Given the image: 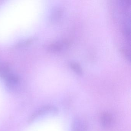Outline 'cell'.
I'll use <instances>...</instances> for the list:
<instances>
[{
    "mask_svg": "<svg viewBox=\"0 0 131 131\" xmlns=\"http://www.w3.org/2000/svg\"><path fill=\"white\" fill-rule=\"evenodd\" d=\"M101 123L104 128H109L112 122V116L107 113H103L101 117Z\"/></svg>",
    "mask_w": 131,
    "mask_h": 131,
    "instance_id": "obj_3",
    "label": "cell"
},
{
    "mask_svg": "<svg viewBox=\"0 0 131 131\" xmlns=\"http://www.w3.org/2000/svg\"><path fill=\"white\" fill-rule=\"evenodd\" d=\"M12 73L7 65H0V77L5 80Z\"/></svg>",
    "mask_w": 131,
    "mask_h": 131,
    "instance_id": "obj_4",
    "label": "cell"
},
{
    "mask_svg": "<svg viewBox=\"0 0 131 131\" xmlns=\"http://www.w3.org/2000/svg\"><path fill=\"white\" fill-rule=\"evenodd\" d=\"M48 49L50 52H58L62 49V46L58 43H52L49 46Z\"/></svg>",
    "mask_w": 131,
    "mask_h": 131,
    "instance_id": "obj_6",
    "label": "cell"
},
{
    "mask_svg": "<svg viewBox=\"0 0 131 131\" xmlns=\"http://www.w3.org/2000/svg\"><path fill=\"white\" fill-rule=\"evenodd\" d=\"M57 112V110L56 107L52 106H43L37 110L32 116L30 118L29 122H32L46 115L49 114H55Z\"/></svg>",
    "mask_w": 131,
    "mask_h": 131,
    "instance_id": "obj_1",
    "label": "cell"
},
{
    "mask_svg": "<svg viewBox=\"0 0 131 131\" xmlns=\"http://www.w3.org/2000/svg\"><path fill=\"white\" fill-rule=\"evenodd\" d=\"M72 131H87L86 122L80 118L76 119L73 123Z\"/></svg>",
    "mask_w": 131,
    "mask_h": 131,
    "instance_id": "obj_2",
    "label": "cell"
},
{
    "mask_svg": "<svg viewBox=\"0 0 131 131\" xmlns=\"http://www.w3.org/2000/svg\"><path fill=\"white\" fill-rule=\"evenodd\" d=\"M71 69L74 70L79 75H82V70L80 66L78 63L74 62H72L70 64Z\"/></svg>",
    "mask_w": 131,
    "mask_h": 131,
    "instance_id": "obj_5",
    "label": "cell"
}]
</instances>
